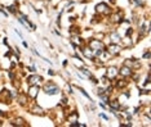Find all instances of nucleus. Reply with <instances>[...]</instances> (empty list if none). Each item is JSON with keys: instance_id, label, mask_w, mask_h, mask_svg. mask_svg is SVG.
Returning a JSON list of instances; mask_svg holds the SVG:
<instances>
[{"instance_id": "nucleus-1", "label": "nucleus", "mask_w": 151, "mask_h": 127, "mask_svg": "<svg viewBox=\"0 0 151 127\" xmlns=\"http://www.w3.org/2000/svg\"><path fill=\"white\" fill-rule=\"evenodd\" d=\"M44 92H45L47 95H57L60 94V87L57 86L54 82H47L45 85H44Z\"/></svg>"}, {"instance_id": "nucleus-2", "label": "nucleus", "mask_w": 151, "mask_h": 127, "mask_svg": "<svg viewBox=\"0 0 151 127\" xmlns=\"http://www.w3.org/2000/svg\"><path fill=\"white\" fill-rule=\"evenodd\" d=\"M88 45H89V48H91L92 50H102L105 48V45H104V43H102L101 40H96V39H93V40H91L88 43Z\"/></svg>"}, {"instance_id": "nucleus-3", "label": "nucleus", "mask_w": 151, "mask_h": 127, "mask_svg": "<svg viewBox=\"0 0 151 127\" xmlns=\"http://www.w3.org/2000/svg\"><path fill=\"white\" fill-rule=\"evenodd\" d=\"M96 12L101 13V14H110V13H111V10H110L107 4L101 3V4H97V6H96Z\"/></svg>"}, {"instance_id": "nucleus-4", "label": "nucleus", "mask_w": 151, "mask_h": 127, "mask_svg": "<svg viewBox=\"0 0 151 127\" xmlns=\"http://www.w3.org/2000/svg\"><path fill=\"white\" fill-rule=\"evenodd\" d=\"M118 74H119V71L116 67H109L107 71H106V77H107L109 80H114V78H116Z\"/></svg>"}, {"instance_id": "nucleus-5", "label": "nucleus", "mask_w": 151, "mask_h": 127, "mask_svg": "<svg viewBox=\"0 0 151 127\" xmlns=\"http://www.w3.org/2000/svg\"><path fill=\"white\" fill-rule=\"evenodd\" d=\"M122 49L123 48L119 45V44H111V45H109V48H107V51L111 55H118V54L122 51Z\"/></svg>"}, {"instance_id": "nucleus-6", "label": "nucleus", "mask_w": 151, "mask_h": 127, "mask_svg": "<svg viewBox=\"0 0 151 127\" xmlns=\"http://www.w3.org/2000/svg\"><path fill=\"white\" fill-rule=\"evenodd\" d=\"M39 90H40L39 85H31V87L29 89V91H27V94H29V96H30V98L35 99V98L37 96V94H39Z\"/></svg>"}, {"instance_id": "nucleus-7", "label": "nucleus", "mask_w": 151, "mask_h": 127, "mask_svg": "<svg viewBox=\"0 0 151 127\" xmlns=\"http://www.w3.org/2000/svg\"><path fill=\"white\" fill-rule=\"evenodd\" d=\"M119 74H122L123 77H130L133 74V70L129 67H127V66H123L119 70Z\"/></svg>"}, {"instance_id": "nucleus-8", "label": "nucleus", "mask_w": 151, "mask_h": 127, "mask_svg": "<svg viewBox=\"0 0 151 127\" xmlns=\"http://www.w3.org/2000/svg\"><path fill=\"white\" fill-rule=\"evenodd\" d=\"M40 81H43V77L37 76V74H32V76L27 77V84L29 85H39Z\"/></svg>"}, {"instance_id": "nucleus-9", "label": "nucleus", "mask_w": 151, "mask_h": 127, "mask_svg": "<svg viewBox=\"0 0 151 127\" xmlns=\"http://www.w3.org/2000/svg\"><path fill=\"white\" fill-rule=\"evenodd\" d=\"M81 53L84 54L85 58H88V59H94V51L91 49V48H84L83 50H81Z\"/></svg>"}, {"instance_id": "nucleus-10", "label": "nucleus", "mask_w": 151, "mask_h": 127, "mask_svg": "<svg viewBox=\"0 0 151 127\" xmlns=\"http://www.w3.org/2000/svg\"><path fill=\"white\" fill-rule=\"evenodd\" d=\"M110 39H111V41H112L111 44H120V41H122V37H120L119 33H116V32L110 33Z\"/></svg>"}, {"instance_id": "nucleus-11", "label": "nucleus", "mask_w": 151, "mask_h": 127, "mask_svg": "<svg viewBox=\"0 0 151 127\" xmlns=\"http://www.w3.org/2000/svg\"><path fill=\"white\" fill-rule=\"evenodd\" d=\"M31 112L34 113V114H39V116H43L44 114V111H43V108H40V107H37V105H35L32 109H31Z\"/></svg>"}, {"instance_id": "nucleus-12", "label": "nucleus", "mask_w": 151, "mask_h": 127, "mask_svg": "<svg viewBox=\"0 0 151 127\" xmlns=\"http://www.w3.org/2000/svg\"><path fill=\"white\" fill-rule=\"evenodd\" d=\"M79 70H80L81 72H83V73H84L85 76L88 77V78H91V77H92V72H89V71L87 70V68H84V67H80V68H79Z\"/></svg>"}, {"instance_id": "nucleus-13", "label": "nucleus", "mask_w": 151, "mask_h": 127, "mask_svg": "<svg viewBox=\"0 0 151 127\" xmlns=\"http://www.w3.org/2000/svg\"><path fill=\"white\" fill-rule=\"evenodd\" d=\"M75 121H78V113L76 112H73V114L68 117V122H75Z\"/></svg>"}, {"instance_id": "nucleus-14", "label": "nucleus", "mask_w": 151, "mask_h": 127, "mask_svg": "<svg viewBox=\"0 0 151 127\" xmlns=\"http://www.w3.org/2000/svg\"><path fill=\"white\" fill-rule=\"evenodd\" d=\"M78 89H79V91H81V94H83L85 98H87V99H89V100L92 101V99H91V95H88V94H87V91H85L83 87H78Z\"/></svg>"}, {"instance_id": "nucleus-15", "label": "nucleus", "mask_w": 151, "mask_h": 127, "mask_svg": "<svg viewBox=\"0 0 151 127\" xmlns=\"http://www.w3.org/2000/svg\"><path fill=\"white\" fill-rule=\"evenodd\" d=\"M6 9H8V12L13 13V14H16V13H17V9H16V4H14V5H9V6H8V8H6Z\"/></svg>"}, {"instance_id": "nucleus-16", "label": "nucleus", "mask_w": 151, "mask_h": 127, "mask_svg": "<svg viewBox=\"0 0 151 127\" xmlns=\"http://www.w3.org/2000/svg\"><path fill=\"white\" fill-rule=\"evenodd\" d=\"M142 58H143V59H147V60H149V59H150V51L147 50L146 53H145V54H143V55H142Z\"/></svg>"}, {"instance_id": "nucleus-17", "label": "nucleus", "mask_w": 151, "mask_h": 127, "mask_svg": "<svg viewBox=\"0 0 151 127\" xmlns=\"http://www.w3.org/2000/svg\"><path fill=\"white\" fill-rule=\"evenodd\" d=\"M137 5H143V0H133Z\"/></svg>"}, {"instance_id": "nucleus-18", "label": "nucleus", "mask_w": 151, "mask_h": 127, "mask_svg": "<svg viewBox=\"0 0 151 127\" xmlns=\"http://www.w3.org/2000/svg\"><path fill=\"white\" fill-rule=\"evenodd\" d=\"M17 125L22 126V125H23V119H22V118H17Z\"/></svg>"}, {"instance_id": "nucleus-19", "label": "nucleus", "mask_w": 151, "mask_h": 127, "mask_svg": "<svg viewBox=\"0 0 151 127\" xmlns=\"http://www.w3.org/2000/svg\"><path fill=\"white\" fill-rule=\"evenodd\" d=\"M99 117H102L104 119H106V121H109V117L106 114H104V113H99Z\"/></svg>"}, {"instance_id": "nucleus-20", "label": "nucleus", "mask_w": 151, "mask_h": 127, "mask_svg": "<svg viewBox=\"0 0 151 127\" xmlns=\"http://www.w3.org/2000/svg\"><path fill=\"white\" fill-rule=\"evenodd\" d=\"M11 59H12L13 63H17V62H18V60H17V57H16V55H13V57L11 58Z\"/></svg>"}, {"instance_id": "nucleus-21", "label": "nucleus", "mask_w": 151, "mask_h": 127, "mask_svg": "<svg viewBox=\"0 0 151 127\" xmlns=\"http://www.w3.org/2000/svg\"><path fill=\"white\" fill-rule=\"evenodd\" d=\"M16 33H18V36H19V37H21V39H23L22 33H21V32H19V31H18V30H16Z\"/></svg>"}, {"instance_id": "nucleus-22", "label": "nucleus", "mask_w": 151, "mask_h": 127, "mask_svg": "<svg viewBox=\"0 0 151 127\" xmlns=\"http://www.w3.org/2000/svg\"><path fill=\"white\" fill-rule=\"evenodd\" d=\"M62 104H63V105H65V104H67V99H66V98H63V99H62Z\"/></svg>"}, {"instance_id": "nucleus-23", "label": "nucleus", "mask_w": 151, "mask_h": 127, "mask_svg": "<svg viewBox=\"0 0 151 127\" xmlns=\"http://www.w3.org/2000/svg\"><path fill=\"white\" fill-rule=\"evenodd\" d=\"M48 74H54V72L52 70H49V71H48Z\"/></svg>"}, {"instance_id": "nucleus-24", "label": "nucleus", "mask_w": 151, "mask_h": 127, "mask_svg": "<svg viewBox=\"0 0 151 127\" xmlns=\"http://www.w3.org/2000/svg\"><path fill=\"white\" fill-rule=\"evenodd\" d=\"M0 116H3V112L1 111H0Z\"/></svg>"}, {"instance_id": "nucleus-25", "label": "nucleus", "mask_w": 151, "mask_h": 127, "mask_svg": "<svg viewBox=\"0 0 151 127\" xmlns=\"http://www.w3.org/2000/svg\"><path fill=\"white\" fill-rule=\"evenodd\" d=\"M17 1H18V0H17Z\"/></svg>"}]
</instances>
